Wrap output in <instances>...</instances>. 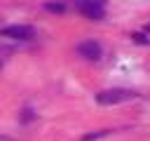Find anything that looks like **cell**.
Segmentation results:
<instances>
[{
	"instance_id": "obj_1",
	"label": "cell",
	"mask_w": 150,
	"mask_h": 141,
	"mask_svg": "<svg viewBox=\"0 0 150 141\" xmlns=\"http://www.w3.org/2000/svg\"><path fill=\"white\" fill-rule=\"evenodd\" d=\"M138 94L131 89H122V87H112V89H103L96 94V101L101 106H112V103H122V101H131Z\"/></svg>"
},
{
	"instance_id": "obj_2",
	"label": "cell",
	"mask_w": 150,
	"mask_h": 141,
	"mask_svg": "<svg viewBox=\"0 0 150 141\" xmlns=\"http://www.w3.org/2000/svg\"><path fill=\"white\" fill-rule=\"evenodd\" d=\"M77 9L87 16V19H103L105 14V0H77Z\"/></svg>"
},
{
	"instance_id": "obj_3",
	"label": "cell",
	"mask_w": 150,
	"mask_h": 141,
	"mask_svg": "<svg viewBox=\"0 0 150 141\" xmlns=\"http://www.w3.org/2000/svg\"><path fill=\"white\" fill-rule=\"evenodd\" d=\"M2 38H12V40H30L35 38V28L28 24H16V26H2L0 28Z\"/></svg>"
},
{
	"instance_id": "obj_4",
	"label": "cell",
	"mask_w": 150,
	"mask_h": 141,
	"mask_svg": "<svg viewBox=\"0 0 150 141\" xmlns=\"http://www.w3.org/2000/svg\"><path fill=\"white\" fill-rule=\"evenodd\" d=\"M101 52H103L101 45L94 42V40H84V42L77 45V54L84 56V59H89V61H98L101 59Z\"/></svg>"
},
{
	"instance_id": "obj_5",
	"label": "cell",
	"mask_w": 150,
	"mask_h": 141,
	"mask_svg": "<svg viewBox=\"0 0 150 141\" xmlns=\"http://www.w3.org/2000/svg\"><path fill=\"white\" fill-rule=\"evenodd\" d=\"M47 9H49V12H63L66 5H63V2H47Z\"/></svg>"
},
{
	"instance_id": "obj_6",
	"label": "cell",
	"mask_w": 150,
	"mask_h": 141,
	"mask_svg": "<svg viewBox=\"0 0 150 141\" xmlns=\"http://www.w3.org/2000/svg\"><path fill=\"white\" fill-rule=\"evenodd\" d=\"M108 134V129H103V132H94V134H87L82 141H96V139H101V136H105Z\"/></svg>"
},
{
	"instance_id": "obj_7",
	"label": "cell",
	"mask_w": 150,
	"mask_h": 141,
	"mask_svg": "<svg viewBox=\"0 0 150 141\" xmlns=\"http://www.w3.org/2000/svg\"><path fill=\"white\" fill-rule=\"evenodd\" d=\"M0 141H7V139H0Z\"/></svg>"
}]
</instances>
